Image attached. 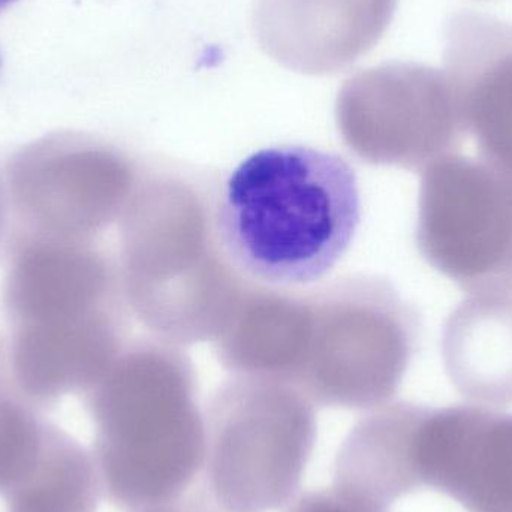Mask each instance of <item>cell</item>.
<instances>
[{
    "label": "cell",
    "instance_id": "obj_1",
    "mask_svg": "<svg viewBox=\"0 0 512 512\" xmlns=\"http://www.w3.org/2000/svg\"><path fill=\"white\" fill-rule=\"evenodd\" d=\"M3 280L8 361L39 400L90 388L125 348L119 267L93 242L17 233Z\"/></svg>",
    "mask_w": 512,
    "mask_h": 512
},
{
    "label": "cell",
    "instance_id": "obj_2",
    "mask_svg": "<svg viewBox=\"0 0 512 512\" xmlns=\"http://www.w3.org/2000/svg\"><path fill=\"white\" fill-rule=\"evenodd\" d=\"M361 219L354 168L306 146L259 150L227 177L216 200L219 236L252 282L294 289L324 279Z\"/></svg>",
    "mask_w": 512,
    "mask_h": 512
},
{
    "label": "cell",
    "instance_id": "obj_3",
    "mask_svg": "<svg viewBox=\"0 0 512 512\" xmlns=\"http://www.w3.org/2000/svg\"><path fill=\"white\" fill-rule=\"evenodd\" d=\"M216 200L203 177L156 167L143 171L119 221L129 310L179 346L215 339L248 282L219 236Z\"/></svg>",
    "mask_w": 512,
    "mask_h": 512
},
{
    "label": "cell",
    "instance_id": "obj_4",
    "mask_svg": "<svg viewBox=\"0 0 512 512\" xmlns=\"http://www.w3.org/2000/svg\"><path fill=\"white\" fill-rule=\"evenodd\" d=\"M102 472L125 510L185 496L206 463L194 364L176 343H129L90 387Z\"/></svg>",
    "mask_w": 512,
    "mask_h": 512
},
{
    "label": "cell",
    "instance_id": "obj_5",
    "mask_svg": "<svg viewBox=\"0 0 512 512\" xmlns=\"http://www.w3.org/2000/svg\"><path fill=\"white\" fill-rule=\"evenodd\" d=\"M309 337L294 384L315 405L369 409L396 394L420 340V316L379 276L307 292Z\"/></svg>",
    "mask_w": 512,
    "mask_h": 512
},
{
    "label": "cell",
    "instance_id": "obj_6",
    "mask_svg": "<svg viewBox=\"0 0 512 512\" xmlns=\"http://www.w3.org/2000/svg\"><path fill=\"white\" fill-rule=\"evenodd\" d=\"M206 486L230 512L291 504L316 441L315 403L292 382L234 375L204 412Z\"/></svg>",
    "mask_w": 512,
    "mask_h": 512
},
{
    "label": "cell",
    "instance_id": "obj_7",
    "mask_svg": "<svg viewBox=\"0 0 512 512\" xmlns=\"http://www.w3.org/2000/svg\"><path fill=\"white\" fill-rule=\"evenodd\" d=\"M143 171L114 146L83 132H54L18 150L6 165L18 233L93 242L120 221Z\"/></svg>",
    "mask_w": 512,
    "mask_h": 512
},
{
    "label": "cell",
    "instance_id": "obj_8",
    "mask_svg": "<svg viewBox=\"0 0 512 512\" xmlns=\"http://www.w3.org/2000/svg\"><path fill=\"white\" fill-rule=\"evenodd\" d=\"M415 240L427 264L468 295H512V174L462 153L427 165Z\"/></svg>",
    "mask_w": 512,
    "mask_h": 512
},
{
    "label": "cell",
    "instance_id": "obj_9",
    "mask_svg": "<svg viewBox=\"0 0 512 512\" xmlns=\"http://www.w3.org/2000/svg\"><path fill=\"white\" fill-rule=\"evenodd\" d=\"M336 123L367 164L420 173L460 153L465 140L447 75L423 63H382L352 75L337 95Z\"/></svg>",
    "mask_w": 512,
    "mask_h": 512
},
{
    "label": "cell",
    "instance_id": "obj_10",
    "mask_svg": "<svg viewBox=\"0 0 512 512\" xmlns=\"http://www.w3.org/2000/svg\"><path fill=\"white\" fill-rule=\"evenodd\" d=\"M444 72L478 158L512 174V23L477 12L445 30Z\"/></svg>",
    "mask_w": 512,
    "mask_h": 512
},
{
    "label": "cell",
    "instance_id": "obj_11",
    "mask_svg": "<svg viewBox=\"0 0 512 512\" xmlns=\"http://www.w3.org/2000/svg\"><path fill=\"white\" fill-rule=\"evenodd\" d=\"M396 6L397 0H255L256 38L291 71L334 74L378 44Z\"/></svg>",
    "mask_w": 512,
    "mask_h": 512
},
{
    "label": "cell",
    "instance_id": "obj_12",
    "mask_svg": "<svg viewBox=\"0 0 512 512\" xmlns=\"http://www.w3.org/2000/svg\"><path fill=\"white\" fill-rule=\"evenodd\" d=\"M307 337L306 294L248 279L213 342L222 366L234 375L265 376L294 384Z\"/></svg>",
    "mask_w": 512,
    "mask_h": 512
},
{
    "label": "cell",
    "instance_id": "obj_13",
    "mask_svg": "<svg viewBox=\"0 0 512 512\" xmlns=\"http://www.w3.org/2000/svg\"><path fill=\"white\" fill-rule=\"evenodd\" d=\"M442 358L468 396L512 399V295H468L445 322Z\"/></svg>",
    "mask_w": 512,
    "mask_h": 512
},
{
    "label": "cell",
    "instance_id": "obj_14",
    "mask_svg": "<svg viewBox=\"0 0 512 512\" xmlns=\"http://www.w3.org/2000/svg\"><path fill=\"white\" fill-rule=\"evenodd\" d=\"M421 409L387 406L352 427L334 462L333 489L382 508L411 489V448Z\"/></svg>",
    "mask_w": 512,
    "mask_h": 512
},
{
    "label": "cell",
    "instance_id": "obj_15",
    "mask_svg": "<svg viewBox=\"0 0 512 512\" xmlns=\"http://www.w3.org/2000/svg\"><path fill=\"white\" fill-rule=\"evenodd\" d=\"M288 512H384L381 508L348 498L336 489L307 492L289 507Z\"/></svg>",
    "mask_w": 512,
    "mask_h": 512
},
{
    "label": "cell",
    "instance_id": "obj_16",
    "mask_svg": "<svg viewBox=\"0 0 512 512\" xmlns=\"http://www.w3.org/2000/svg\"><path fill=\"white\" fill-rule=\"evenodd\" d=\"M140 512H227L222 510L209 495L206 490H198L194 495L170 504L156 505V507L144 508Z\"/></svg>",
    "mask_w": 512,
    "mask_h": 512
},
{
    "label": "cell",
    "instance_id": "obj_17",
    "mask_svg": "<svg viewBox=\"0 0 512 512\" xmlns=\"http://www.w3.org/2000/svg\"><path fill=\"white\" fill-rule=\"evenodd\" d=\"M9 200L8 191H6L5 179L0 174V237H2L3 231H5L6 215H8Z\"/></svg>",
    "mask_w": 512,
    "mask_h": 512
},
{
    "label": "cell",
    "instance_id": "obj_18",
    "mask_svg": "<svg viewBox=\"0 0 512 512\" xmlns=\"http://www.w3.org/2000/svg\"><path fill=\"white\" fill-rule=\"evenodd\" d=\"M17 2V0H0V11H3V9L8 8L9 5H12V3Z\"/></svg>",
    "mask_w": 512,
    "mask_h": 512
}]
</instances>
